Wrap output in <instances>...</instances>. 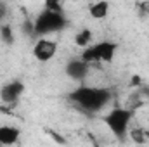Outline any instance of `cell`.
Segmentation results:
<instances>
[{"label": "cell", "mask_w": 149, "mask_h": 147, "mask_svg": "<svg viewBox=\"0 0 149 147\" xmlns=\"http://www.w3.org/2000/svg\"><path fill=\"white\" fill-rule=\"evenodd\" d=\"M68 99L80 111L87 114H97L104 109L113 99V92L106 87H92V85H78L68 94Z\"/></svg>", "instance_id": "1"}, {"label": "cell", "mask_w": 149, "mask_h": 147, "mask_svg": "<svg viewBox=\"0 0 149 147\" xmlns=\"http://www.w3.org/2000/svg\"><path fill=\"white\" fill-rule=\"evenodd\" d=\"M135 111L134 107H128V106H116L109 109L108 112H104L101 116V121L108 126V130L113 133V137H116L120 142H125L127 137H128V132H130V125H132V119L135 116Z\"/></svg>", "instance_id": "2"}, {"label": "cell", "mask_w": 149, "mask_h": 147, "mask_svg": "<svg viewBox=\"0 0 149 147\" xmlns=\"http://www.w3.org/2000/svg\"><path fill=\"white\" fill-rule=\"evenodd\" d=\"M70 26V19L66 12H54L43 9L38 12V16L33 19V28H35V38H49V35L59 33Z\"/></svg>", "instance_id": "3"}, {"label": "cell", "mask_w": 149, "mask_h": 147, "mask_svg": "<svg viewBox=\"0 0 149 147\" xmlns=\"http://www.w3.org/2000/svg\"><path fill=\"white\" fill-rule=\"evenodd\" d=\"M118 52V43L113 40H101L92 43L90 47L83 49L80 54V59L87 64H95V62H111Z\"/></svg>", "instance_id": "4"}, {"label": "cell", "mask_w": 149, "mask_h": 147, "mask_svg": "<svg viewBox=\"0 0 149 147\" xmlns=\"http://www.w3.org/2000/svg\"><path fill=\"white\" fill-rule=\"evenodd\" d=\"M24 90H26V85H24L23 80H12V81L3 83L2 88H0V101H2V104L10 106V107L16 106L19 102V99L23 97Z\"/></svg>", "instance_id": "5"}, {"label": "cell", "mask_w": 149, "mask_h": 147, "mask_svg": "<svg viewBox=\"0 0 149 147\" xmlns=\"http://www.w3.org/2000/svg\"><path fill=\"white\" fill-rule=\"evenodd\" d=\"M31 54L38 62H49L57 54V42L50 38H37L33 43Z\"/></svg>", "instance_id": "6"}, {"label": "cell", "mask_w": 149, "mask_h": 147, "mask_svg": "<svg viewBox=\"0 0 149 147\" xmlns=\"http://www.w3.org/2000/svg\"><path fill=\"white\" fill-rule=\"evenodd\" d=\"M64 73H66V76H68L71 81H76V83L81 85V83L87 80L88 73H90V64L83 62L80 57H78V59H71V61H68V64L64 66Z\"/></svg>", "instance_id": "7"}, {"label": "cell", "mask_w": 149, "mask_h": 147, "mask_svg": "<svg viewBox=\"0 0 149 147\" xmlns=\"http://www.w3.org/2000/svg\"><path fill=\"white\" fill-rule=\"evenodd\" d=\"M21 139V130L10 125H2L0 126V146L2 147H10L17 144Z\"/></svg>", "instance_id": "8"}, {"label": "cell", "mask_w": 149, "mask_h": 147, "mask_svg": "<svg viewBox=\"0 0 149 147\" xmlns=\"http://www.w3.org/2000/svg\"><path fill=\"white\" fill-rule=\"evenodd\" d=\"M109 7L111 3L106 2V0H99V2H94L88 5V16L95 21H101V19H106L108 14H109Z\"/></svg>", "instance_id": "9"}, {"label": "cell", "mask_w": 149, "mask_h": 147, "mask_svg": "<svg viewBox=\"0 0 149 147\" xmlns=\"http://www.w3.org/2000/svg\"><path fill=\"white\" fill-rule=\"evenodd\" d=\"M73 42H74V45L80 47L81 50L87 49V47H90L92 42H94V33H92V30H90V28H81V30H78L73 37Z\"/></svg>", "instance_id": "10"}, {"label": "cell", "mask_w": 149, "mask_h": 147, "mask_svg": "<svg viewBox=\"0 0 149 147\" xmlns=\"http://www.w3.org/2000/svg\"><path fill=\"white\" fill-rule=\"evenodd\" d=\"M128 137H130V140H132L134 144H137V146H144V144H148V130H146V128L134 126V128H130Z\"/></svg>", "instance_id": "11"}, {"label": "cell", "mask_w": 149, "mask_h": 147, "mask_svg": "<svg viewBox=\"0 0 149 147\" xmlns=\"http://www.w3.org/2000/svg\"><path fill=\"white\" fill-rule=\"evenodd\" d=\"M0 40H2L5 45H14V42H16V33H14V28H12L9 23L0 24Z\"/></svg>", "instance_id": "12"}, {"label": "cell", "mask_w": 149, "mask_h": 147, "mask_svg": "<svg viewBox=\"0 0 149 147\" xmlns=\"http://www.w3.org/2000/svg\"><path fill=\"white\" fill-rule=\"evenodd\" d=\"M21 31L26 35V37H30V38H35V28H33V19H24V23L21 24ZM37 40V38H35Z\"/></svg>", "instance_id": "13"}, {"label": "cell", "mask_w": 149, "mask_h": 147, "mask_svg": "<svg viewBox=\"0 0 149 147\" xmlns=\"http://www.w3.org/2000/svg\"><path fill=\"white\" fill-rule=\"evenodd\" d=\"M43 9H47V10H54V12H64V5H63L61 2H54V0H49V2L45 3Z\"/></svg>", "instance_id": "14"}, {"label": "cell", "mask_w": 149, "mask_h": 147, "mask_svg": "<svg viewBox=\"0 0 149 147\" xmlns=\"http://www.w3.org/2000/svg\"><path fill=\"white\" fill-rule=\"evenodd\" d=\"M9 14H10L9 3H7V2H0V24L5 23V19L9 17Z\"/></svg>", "instance_id": "15"}, {"label": "cell", "mask_w": 149, "mask_h": 147, "mask_svg": "<svg viewBox=\"0 0 149 147\" xmlns=\"http://www.w3.org/2000/svg\"><path fill=\"white\" fill-rule=\"evenodd\" d=\"M142 83H144V81L141 80V76H139V74H134V76H132V80H130V87H141Z\"/></svg>", "instance_id": "16"}, {"label": "cell", "mask_w": 149, "mask_h": 147, "mask_svg": "<svg viewBox=\"0 0 149 147\" xmlns=\"http://www.w3.org/2000/svg\"><path fill=\"white\" fill-rule=\"evenodd\" d=\"M148 144H149V130H148Z\"/></svg>", "instance_id": "17"}, {"label": "cell", "mask_w": 149, "mask_h": 147, "mask_svg": "<svg viewBox=\"0 0 149 147\" xmlns=\"http://www.w3.org/2000/svg\"><path fill=\"white\" fill-rule=\"evenodd\" d=\"M0 147H2V146H0Z\"/></svg>", "instance_id": "18"}]
</instances>
